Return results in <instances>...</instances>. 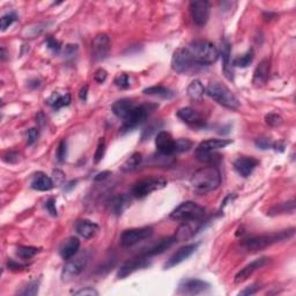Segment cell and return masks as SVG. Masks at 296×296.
Listing matches in <instances>:
<instances>
[{"label": "cell", "instance_id": "6da1fadb", "mask_svg": "<svg viewBox=\"0 0 296 296\" xmlns=\"http://www.w3.org/2000/svg\"><path fill=\"white\" fill-rule=\"evenodd\" d=\"M191 186L195 192L204 195L218 189L221 184V173L215 166L199 169L191 177Z\"/></svg>", "mask_w": 296, "mask_h": 296}, {"label": "cell", "instance_id": "7a4b0ae2", "mask_svg": "<svg viewBox=\"0 0 296 296\" xmlns=\"http://www.w3.org/2000/svg\"><path fill=\"white\" fill-rule=\"evenodd\" d=\"M294 234H295V229L294 228H291V229L276 231V233L260 235V236H253L247 240H244L242 246L249 251L263 250L265 249V247L272 246V244L289 240L291 237L294 236Z\"/></svg>", "mask_w": 296, "mask_h": 296}, {"label": "cell", "instance_id": "3957f363", "mask_svg": "<svg viewBox=\"0 0 296 296\" xmlns=\"http://www.w3.org/2000/svg\"><path fill=\"white\" fill-rule=\"evenodd\" d=\"M186 50L199 65H210L217 62L219 58L218 49L208 41L197 40L191 42Z\"/></svg>", "mask_w": 296, "mask_h": 296}, {"label": "cell", "instance_id": "277c9868", "mask_svg": "<svg viewBox=\"0 0 296 296\" xmlns=\"http://www.w3.org/2000/svg\"><path fill=\"white\" fill-rule=\"evenodd\" d=\"M206 94L219 104H221L222 107L230 109V110H237L240 108V101L234 95V93L227 86L222 85L220 82H211L206 89Z\"/></svg>", "mask_w": 296, "mask_h": 296}, {"label": "cell", "instance_id": "5b68a950", "mask_svg": "<svg viewBox=\"0 0 296 296\" xmlns=\"http://www.w3.org/2000/svg\"><path fill=\"white\" fill-rule=\"evenodd\" d=\"M200 66L198 63H196L186 48H181L177 49L173 54L172 58V67L175 72L179 74H188L191 75L200 70Z\"/></svg>", "mask_w": 296, "mask_h": 296}, {"label": "cell", "instance_id": "8992f818", "mask_svg": "<svg viewBox=\"0 0 296 296\" xmlns=\"http://www.w3.org/2000/svg\"><path fill=\"white\" fill-rule=\"evenodd\" d=\"M205 212V208L202 206L196 204L194 201H185L177 206L170 213V218L176 221L199 220L204 217Z\"/></svg>", "mask_w": 296, "mask_h": 296}, {"label": "cell", "instance_id": "52a82bcc", "mask_svg": "<svg viewBox=\"0 0 296 296\" xmlns=\"http://www.w3.org/2000/svg\"><path fill=\"white\" fill-rule=\"evenodd\" d=\"M155 108L156 105L152 104L137 105L124 120L123 126H122V132H128L139 126L140 124H143L144 122L147 120L148 116H149L150 112Z\"/></svg>", "mask_w": 296, "mask_h": 296}, {"label": "cell", "instance_id": "ba28073f", "mask_svg": "<svg viewBox=\"0 0 296 296\" xmlns=\"http://www.w3.org/2000/svg\"><path fill=\"white\" fill-rule=\"evenodd\" d=\"M167 185V181L162 177L152 176L147 177V178L141 179L137 182L132 188V194L136 196L137 198H144L146 196L150 195L154 191L163 189Z\"/></svg>", "mask_w": 296, "mask_h": 296}, {"label": "cell", "instance_id": "9c48e42d", "mask_svg": "<svg viewBox=\"0 0 296 296\" xmlns=\"http://www.w3.org/2000/svg\"><path fill=\"white\" fill-rule=\"evenodd\" d=\"M154 233L152 227H141V228H133V229L124 230L121 235V244L124 247H130L136 246L137 243L141 241L149 239Z\"/></svg>", "mask_w": 296, "mask_h": 296}, {"label": "cell", "instance_id": "30bf717a", "mask_svg": "<svg viewBox=\"0 0 296 296\" xmlns=\"http://www.w3.org/2000/svg\"><path fill=\"white\" fill-rule=\"evenodd\" d=\"M211 285L200 279H183L178 285L177 294L182 295H199L210 291Z\"/></svg>", "mask_w": 296, "mask_h": 296}, {"label": "cell", "instance_id": "8fae6325", "mask_svg": "<svg viewBox=\"0 0 296 296\" xmlns=\"http://www.w3.org/2000/svg\"><path fill=\"white\" fill-rule=\"evenodd\" d=\"M190 13L197 25H205L210 19V4L205 0L190 2Z\"/></svg>", "mask_w": 296, "mask_h": 296}, {"label": "cell", "instance_id": "7c38bea8", "mask_svg": "<svg viewBox=\"0 0 296 296\" xmlns=\"http://www.w3.org/2000/svg\"><path fill=\"white\" fill-rule=\"evenodd\" d=\"M149 257L145 256L143 253L138 257H134V258L128 259L127 262H125L123 265L121 266V269L118 270L117 276L120 279H124L126 278L127 275L138 271V270L146 268V266L149 265Z\"/></svg>", "mask_w": 296, "mask_h": 296}, {"label": "cell", "instance_id": "4fadbf2b", "mask_svg": "<svg viewBox=\"0 0 296 296\" xmlns=\"http://www.w3.org/2000/svg\"><path fill=\"white\" fill-rule=\"evenodd\" d=\"M87 266V257L86 255H80L76 257H72L69 262L65 264L63 269L62 278L63 280H70L78 276Z\"/></svg>", "mask_w": 296, "mask_h": 296}, {"label": "cell", "instance_id": "5bb4252c", "mask_svg": "<svg viewBox=\"0 0 296 296\" xmlns=\"http://www.w3.org/2000/svg\"><path fill=\"white\" fill-rule=\"evenodd\" d=\"M175 141L176 140L173 139L169 132H166V131L159 132L155 139V146L157 152L162 154V155L172 156L173 154L176 153Z\"/></svg>", "mask_w": 296, "mask_h": 296}, {"label": "cell", "instance_id": "9a60e30c", "mask_svg": "<svg viewBox=\"0 0 296 296\" xmlns=\"http://www.w3.org/2000/svg\"><path fill=\"white\" fill-rule=\"evenodd\" d=\"M199 246H200V243H192V244H188V246L185 247H182L181 249L177 250L176 252L173 253L168 260H167L163 268L168 270L173 268V266L178 265V264H181L182 262H184V260L188 259L190 256L194 255Z\"/></svg>", "mask_w": 296, "mask_h": 296}, {"label": "cell", "instance_id": "2e32d148", "mask_svg": "<svg viewBox=\"0 0 296 296\" xmlns=\"http://www.w3.org/2000/svg\"><path fill=\"white\" fill-rule=\"evenodd\" d=\"M202 226V222L199 220H191V221H184V223L181 224L177 229L175 234L176 242H182V241H188L191 239L192 236H195L197 234V231L200 229Z\"/></svg>", "mask_w": 296, "mask_h": 296}, {"label": "cell", "instance_id": "e0dca14e", "mask_svg": "<svg viewBox=\"0 0 296 296\" xmlns=\"http://www.w3.org/2000/svg\"><path fill=\"white\" fill-rule=\"evenodd\" d=\"M92 50L94 60H103L107 58L109 51H110V40H109L108 35L99 34L93 41Z\"/></svg>", "mask_w": 296, "mask_h": 296}, {"label": "cell", "instance_id": "ac0fdd59", "mask_svg": "<svg viewBox=\"0 0 296 296\" xmlns=\"http://www.w3.org/2000/svg\"><path fill=\"white\" fill-rule=\"evenodd\" d=\"M258 163L259 161L252 156H240L239 159L235 160L234 169L240 176L247 177L252 173Z\"/></svg>", "mask_w": 296, "mask_h": 296}, {"label": "cell", "instance_id": "d6986e66", "mask_svg": "<svg viewBox=\"0 0 296 296\" xmlns=\"http://www.w3.org/2000/svg\"><path fill=\"white\" fill-rule=\"evenodd\" d=\"M220 54L222 58V70H223L224 76L230 81L234 80V71L233 65L230 62V44L227 40L221 41L220 46Z\"/></svg>", "mask_w": 296, "mask_h": 296}, {"label": "cell", "instance_id": "ffe728a7", "mask_svg": "<svg viewBox=\"0 0 296 296\" xmlns=\"http://www.w3.org/2000/svg\"><path fill=\"white\" fill-rule=\"evenodd\" d=\"M266 262H268V258H266V257H263V258H258L253 260V262H251L250 264H247L246 268H243L236 275H235V279H234L235 284H242V282L249 279L250 276L257 271V270L265 265Z\"/></svg>", "mask_w": 296, "mask_h": 296}, {"label": "cell", "instance_id": "44dd1931", "mask_svg": "<svg viewBox=\"0 0 296 296\" xmlns=\"http://www.w3.org/2000/svg\"><path fill=\"white\" fill-rule=\"evenodd\" d=\"M80 247V241L78 237H69L65 242L62 244L59 249V255L63 259L69 260L78 253Z\"/></svg>", "mask_w": 296, "mask_h": 296}, {"label": "cell", "instance_id": "7402d4cb", "mask_svg": "<svg viewBox=\"0 0 296 296\" xmlns=\"http://www.w3.org/2000/svg\"><path fill=\"white\" fill-rule=\"evenodd\" d=\"M136 107L137 104L134 103V101H132V99H122L116 101L114 104H112V112H114L118 118L125 120V118L127 117V115Z\"/></svg>", "mask_w": 296, "mask_h": 296}, {"label": "cell", "instance_id": "603a6c76", "mask_svg": "<svg viewBox=\"0 0 296 296\" xmlns=\"http://www.w3.org/2000/svg\"><path fill=\"white\" fill-rule=\"evenodd\" d=\"M177 117L181 118L184 123L192 125V126H200L204 124V121L200 115L192 108H182L177 111Z\"/></svg>", "mask_w": 296, "mask_h": 296}, {"label": "cell", "instance_id": "cb8c5ba5", "mask_svg": "<svg viewBox=\"0 0 296 296\" xmlns=\"http://www.w3.org/2000/svg\"><path fill=\"white\" fill-rule=\"evenodd\" d=\"M75 230L78 231V234L80 236H82L83 239H92L99 231V226L95 222L83 219V220H79L76 222Z\"/></svg>", "mask_w": 296, "mask_h": 296}, {"label": "cell", "instance_id": "d4e9b609", "mask_svg": "<svg viewBox=\"0 0 296 296\" xmlns=\"http://www.w3.org/2000/svg\"><path fill=\"white\" fill-rule=\"evenodd\" d=\"M31 188L37 191H49L53 188V181L44 173H36L31 181Z\"/></svg>", "mask_w": 296, "mask_h": 296}, {"label": "cell", "instance_id": "484cf974", "mask_svg": "<svg viewBox=\"0 0 296 296\" xmlns=\"http://www.w3.org/2000/svg\"><path fill=\"white\" fill-rule=\"evenodd\" d=\"M233 141L227 139H208L199 144L196 150H198V152H215V150L227 147Z\"/></svg>", "mask_w": 296, "mask_h": 296}, {"label": "cell", "instance_id": "4316f807", "mask_svg": "<svg viewBox=\"0 0 296 296\" xmlns=\"http://www.w3.org/2000/svg\"><path fill=\"white\" fill-rule=\"evenodd\" d=\"M270 74V60L264 59L259 63V65L256 67L255 72H253V83L256 86L263 85L268 81Z\"/></svg>", "mask_w": 296, "mask_h": 296}, {"label": "cell", "instance_id": "83f0119b", "mask_svg": "<svg viewBox=\"0 0 296 296\" xmlns=\"http://www.w3.org/2000/svg\"><path fill=\"white\" fill-rule=\"evenodd\" d=\"M175 242H176V240H175V237H173V236L166 237V239L161 240L160 242L157 244H155V246H154L153 247L148 249L146 252L143 253V255L149 257V258H152V257H154V256L161 255V253L165 252L167 249H169V247H172Z\"/></svg>", "mask_w": 296, "mask_h": 296}, {"label": "cell", "instance_id": "f1b7e54d", "mask_svg": "<svg viewBox=\"0 0 296 296\" xmlns=\"http://www.w3.org/2000/svg\"><path fill=\"white\" fill-rule=\"evenodd\" d=\"M131 199L127 196H118V197L114 198L110 202V211L112 214L115 215H121L123 212L126 210L127 206L130 205Z\"/></svg>", "mask_w": 296, "mask_h": 296}, {"label": "cell", "instance_id": "f546056e", "mask_svg": "<svg viewBox=\"0 0 296 296\" xmlns=\"http://www.w3.org/2000/svg\"><path fill=\"white\" fill-rule=\"evenodd\" d=\"M47 103L51 107L56 109L63 108V107H67L70 105L71 103V95L70 94H59V93H52V95L50 96L49 99H47Z\"/></svg>", "mask_w": 296, "mask_h": 296}, {"label": "cell", "instance_id": "4dcf8cb0", "mask_svg": "<svg viewBox=\"0 0 296 296\" xmlns=\"http://www.w3.org/2000/svg\"><path fill=\"white\" fill-rule=\"evenodd\" d=\"M144 94L157 96V98L165 99H170L173 96V91H170L169 88H167V87H165V86L148 87V88L144 89Z\"/></svg>", "mask_w": 296, "mask_h": 296}, {"label": "cell", "instance_id": "1f68e13d", "mask_svg": "<svg viewBox=\"0 0 296 296\" xmlns=\"http://www.w3.org/2000/svg\"><path fill=\"white\" fill-rule=\"evenodd\" d=\"M205 94V87L199 80H194L188 87V95L191 99L199 101Z\"/></svg>", "mask_w": 296, "mask_h": 296}, {"label": "cell", "instance_id": "d6a6232c", "mask_svg": "<svg viewBox=\"0 0 296 296\" xmlns=\"http://www.w3.org/2000/svg\"><path fill=\"white\" fill-rule=\"evenodd\" d=\"M143 162V154L141 153H133L128 159L123 163V166L121 167V169L125 173H130L136 170L138 167Z\"/></svg>", "mask_w": 296, "mask_h": 296}, {"label": "cell", "instance_id": "836d02e7", "mask_svg": "<svg viewBox=\"0 0 296 296\" xmlns=\"http://www.w3.org/2000/svg\"><path fill=\"white\" fill-rule=\"evenodd\" d=\"M196 157L200 162L211 163V166H215L217 161L221 160V156L214 152H198V150H196Z\"/></svg>", "mask_w": 296, "mask_h": 296}, {"label": "cell", "instance_id": "e575fe53", "mask_svg": "<svg viewBox=\"0 0 296 296\" xmlns=\"http://www.w3.org/2000/svg\"><path fill=\"white\" fill-rule=\"evenodd\" d=\"M252 60H253V51L251 49L249 51H247V52L242 54V56L235 58L233 64L235 66H239V67H247L251 63H252Z\"/></svg>", "mask_w": 296, "mask_h": 296}, {"label": "cell", "instance_id": "d590c367", "mask_svg": "<svg viewBox=\"0 0 296 296\" xmlns=\"http://www.w3.org/2000/svg\"><path fill=\"white\" fill-rule=\"evenodd\" d=\"M41 249L35 247H19L17 250V255L22 259H29L40 252Z\"/></svg>", "mask_w": 296, "mask_h": 296}, {"label": "cell", "instance_id": "8d00e7d4", "mask_svg": "<svg viewBox=\"0 0 296 296\" xmlns=\"http://www.w3.org/2000/svg\"><path fill=\"white\" fill-rule=\"evenodd\" d=\"M194 146L191 140L186 139V138H181V139H176L175 141V148H176V153H183V152H188Z\"/></svg>", "mask_w": 296, "mask_h": 296}, {"label": "cell", "instance_id": "74e56055", "mask_svg": "<svg viewBox=\"0 0 296 296\" xmlns=\"http://www.w3.org/2000/svg\"><path fill=\"white\" fill-rule=\"evenodd\" d=\"M17 19H18V15L15 12L6 13L4 17L1 18V30L2 31L6 30L9 25H12L15 21H17Z\"/></svg>", "mask_w": 296, "mask_h": 296}, {"label": "cell", "instance_id": "f35d334b", "mask_svg": "<svg viewBox=\"0 0 296 296\" xmlns=\"http://www.w3.org/2000/svg\"><path fill=\"white\" fill-rule=\"evenodd\" d=\"M38 293V282L37 281H31L29 282V284L24 287L22 291L19 292V294L20 295H25V296H33L36 295Z\"/></svg>", "mask_w": 296, "mask_h": 296}, {"label": "cell", "instance_id": "ab89813d", "mask_svg": "<svg viewBox=\"0 0 296 296\" xmlns=\"http://www.w3.org/2000/svg\"><path fill=\"white\" fill-rule=\"evenodd\" d=\"M115 85L120 87L122 89L128 88V87H130V79H128L127 74L125 73L118 74V75L115 78Z\"/></svg>", "mask_w": 296, "mask_h": 296}, {"label": "cell", "instance_id": "60d3db41", "mask_svg": "<svg viewBox=\"0 0 296 296\" xmlns=\"http://www.w3.org/2000/svg\"><path fill=\"white\" fill-rule=\"evenodd\" d=\"M104 153H105V140H104V138H101V139L99 140L98 148H96V152L94 155V162L99 163V161L103 159V156H104Z\"/></svg>", "mask_w": 296, "mask_h": 296}, {"label": "cell", "instance_id": "b9f144b4", "mask_svg": "<svg viewBox=\"0 0 296 296\" xmlns=\"http://www.w3.org/2000/svg\"><path fill=\"white\" fill-rule=\"evenodd\" d=\"M66 154H67V144L65 140H62L58 145L57 152H56V157L58 160V162H64L66 159Z\"/></svg>", "mask_w": 296, "mask_h": 296}, {"label": "cell", "instance_id": "7bdbcfd3", "mask_svg": "<svg viewBox=\"0 0 296 296\" xmlns=\"http://www.w3.org/2000/svg\"><path fill=\"white\" fill-rule=\"evenodd\" d=\"M265 122L270 126H279V125L284 123V120L278 114H269L265 116Z\"/></svg>", "mask_w": 296, "mask_h": 296}, {"label": "cell", "instance_id": "ee69618b", "mask_svg": "<svg viewBox=\"0 0 296 296\" xmlns=\"http://www.w3.org/2000/svg\"><path fill=\"white\" fill-rule=\"evenodd\" d=\"M46 43H47V46H48V48H49V49L52 51L53 53H58L60 51V43L59 42H58L56 38H53L52 36H48L47 38H46Z\"/></svg>", "mask_w": 296, "mask_h": 296}, {"label": "cell", "instance_id": "f6af8a7d", "mask_svg": "<svg viewBox=\"0 0 296 296\" xmlns=\"http://www.w3.org/2000/svg\"><path fill=\"white\" fill-rule=\"evenodd\" d=\"M157 128H159V124H152V125H149V126H147L143 131V134H141V139L146 140V139H148V138H150L153 136V133H155Z\"/></svg>", "mask_w": 296, "mask_h": 296}, {"label": "cell", "instance_id": "bcb514c9", "mask_svg": "<svg viewBox=\"0 0 296 296\" xmlns=\"http://www.w3.org/2000/svg\"><path fill=\"white\" fill-rule=\"evenodd\" d=\"M38 136H40V132H38L37 128H30L27 132V144L29 146L36 143V140L38 139Z\"/></svg>", "mask_w": 296, "mask_h": 296}, {"label": "cell", "instance_id": "7dc6e473", "mask_svg": "<svg viewBox=\"0 0 296 296\" xmlns=\"http://www.w3.org/2000/svg\"><path fill=\"white\" fill-rule=\"evenodd\" d=\"M46 208L48 210V212L52 215V217H57L58 215V212L56 208V200H54L53 198L48 199V200L46 201Z\"/></svg>", "mask_w": 296, "mask_h": 296}, {"label": "cell", "instance_id": "c3c4849f", "mask_svg": "<svg viewBox=\"0 0 296 296\" xmlns=\"http://www.w3.org/2000/svg\"><path fill=\"white\" fill-rule=\"evenodd\" d=\"M256 146L260 148V149H269V148H272V143L270 141L268 138H259L255 141Z\"/></svg>", "mask_w": 296, "mask_h": 296}, {"label": "cell", "instance_id": "681fc988", "mask_svg": "<svg viewBox=\"0 0 296 296\" xmlns=\"http://www.w3.org/2000/svg\"><path fill=\"white\" fill-rule=\"evenodd\" d=\"M107 76H108L107 71L103 70V69H99V70L96 71V72L94 73V80H95L96 82H99V83L104 82V81H105V79H107Z\"/></svg>", "mask_w": 296, "mask_h": 296}, {"label": "cell", "instance_id": "f907efd6", "mask_svg": "<svg viewBox=\"0 0 296 296\" xmlns=\"http://www.w3.org/2000/svg\"><path fill=\"white\" fill-rule=\"evenodd\" d=\"M74 295H81V296H98L99 292L95 291L94 288L91 287H86L83 289H80V291L74 293Z\"/></svg>", "mask_w": 296, "mask_h": 296}, {"label": "cell", "instance_id": "816d5d0a", "mask_svg": "<svg viewBox=\"0 0 296 296\" xmlns=\"http://www.w3.org/2000/svg\"><path fill=\"white\" fill-rule=\"evenodd\" d=\"M7 266L9 270H13V271H21V270L24 269H27L28 265L27 264H20V263H17L14 262V260H8L7 263Z\"/></svg>", "mask_w": 296, "mask_h": 296}, {"label": "cell", "instance_id": "f5cc1de1", "mask_svg": "<svg viewBox=\"0 0 296 296\" xmlns=\"http://www.w3.org/2000/svg\"><path fill=\"white\" fill-rule=\"evenodd\" d=\"M259 286L258 285H252V286H249V287L244 289V291L240 292V295H252V294H256L257 292L259 291Z\"/></svg>", "mask_w": 296, "mask_h": 296}, {"label": "cell", "instance_id": "db71d44e", "mask_svg": "<svg viewBox=\"0 0 296 296\" xmlns=\"http://www.w3.org/2000/svg\"><path fill=\"white\" fill-rule=\"evenodd\" d=\"M76 50H78V46L69 44V46L65 47V50H64V54H65V56H67V57H71L76 52Z\"/></svg>", "mask_w": 296, "mask_h": 296}, {"label": "cell", "instance_id": "11a10c76", "mask_svg": "<svg viewBox=\"0 0 296 296\" xmlns=\"http://www.w3.org/2000/svg\"><path fill=\"white\" fill-rule=\"evenodd\" d=\"M53 176H54V181H56V184H60V183H63L64 179H65V175H64L60 170H54Z\"/></svg>", "mask_w": 296, "mask_h": 296}, {"label": "cell", "instance_id": "9f6ffc18", "mask_svg": "<svg viewBox=\"0 0 296 296\" xmlns=\"http://www.w3.org/2000/svg\"><path fill=\"white\" fill-rule=\"evenodd\" d=\"M6 157H9V159L5 160L6 162H9V163H14L17 162V161L19 160V154L15 153V152H9L7 155L4 156V159H6Z\"/></svg>", "mask_w": 296, "mask_h": 296}, {"label": "cell", "instance_id": "6f0895ef", "mask_svg": "<svg viewBox=\"0 0 296 296\" xmlns=\"http://www.w3.org/2000/svg\"><path fill=\"white\" fill-rule=\"evenodd\" d=\"M87 93H88V86L85 85L79 92V98L81 101H86L87 99Z\"/></svg>", "mask_w": 296, "mask_h": 296}, {"label": "cell", "instance_id": "680465c9", "mask_svg": "<svg viewBox=\"0 0 296 296\" xmlns=\"http://www.w3.org/2000/svg\"><path fill=\"white\" fill-rule=\"evenodd\" d=\"M111 173H110V172H103V173H98V175H96V177H95V181H102V179H105V178H108L109 176H110Z\"/></svg>", "mask_w": 296, "mask_h": 296}]
</instances>
